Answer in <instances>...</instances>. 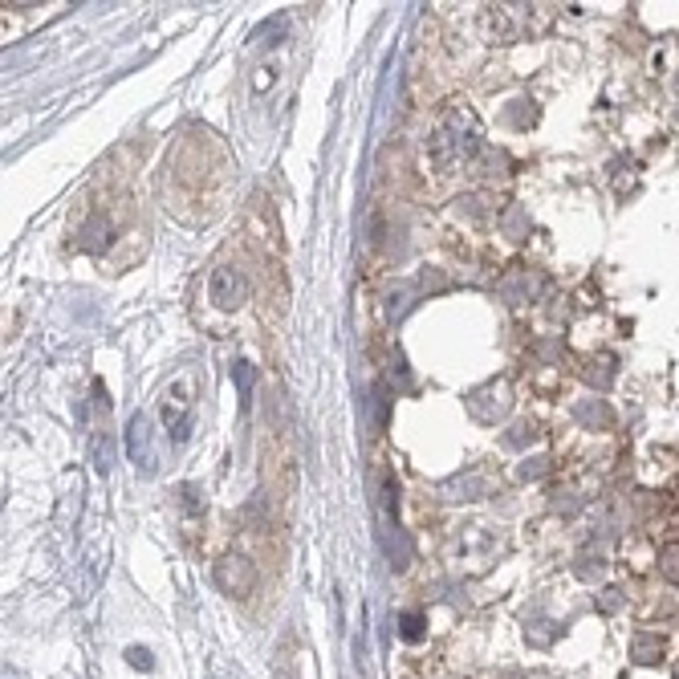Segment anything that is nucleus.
Instances as JSON below:
<instances>
[{
  "label": "nucleus",
  "instance_id": "obj_1",
  "mask_svg": "<svg viewBox=\"0 0 679 679\" xmlns=\"http://www.w3.org/2000/svg\"><path fill=\"white\" fill-rule=\"evenodd\" d=\"M212 301L220 310H232V305L244 301V277L236 269H216L212 273Z\"/></svg>",
  "mask_w": 679,
  "mask_h": 679
},
{
  "label": "nucleus",
  "instance_id": "obj_2",
  "mask_svg": "<svg viewBox=\"0 0 679 679\" xmlns=\"http://www.w3.org/2000/svg\"><path fill=\"white\" fill-rule=\"evenodd\" d=\"M655 651H663L659 639H639V643H635V659H639V663H655V659H651Z\"/></svg>",
  "mask_w": 679,
  "mask_h": 679
},
{
  "label": "nucleus",
  "instance_id": "obj_3",
  "mask_svg": "<svg viewBox=\"0 0 679 679\" xmlns=\"http://www.w3.org/2000/svg\"><path fill=\"white\" fill-rule=\"evenodd\" d=\"M403 635H407V639H419V635H423V619H419V614H403Z\"/></svg>",
  "mask_w": 679,
  "mask_h": 679
},
{
  "label": "nucleus",
  "instance_id": "obj_4",
  "mask_svg": "<svg viewBox=\"0 0 679 679\" xmlns=\"http://www.w3.org/2000/svg\"><path fill=\"white\" fill-rule=\"evenodd\" d=\"M127 659H131L135 667H143V671L151 667V651H143V647H131V651H127Z\"/></svg>",
  "mask_w": 679,
  "mask_h": 679
},
{
  "label": "nucleus",
  "instance_id": "obj_5",
  "mask_svg": "<svg viewBox=\"0 0 679 679\" xmlns=\"http://www.w3.org/2000/svg\"><path fill=\"white\" fill-rule=\"evenodd\" d=\"M675 679H679V671H675Z\"/></svg>",
  "mask_w": 679,
  "mask_h": 679
}]
</instances>
